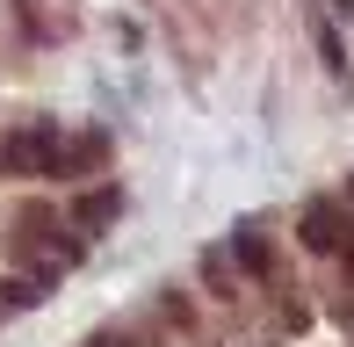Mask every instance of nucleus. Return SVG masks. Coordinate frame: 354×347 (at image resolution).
Returning a JSON list of instances; mask_svg holds the SVG:
<instances>
[{"instance_id":"nucleus-4","label":"nucleus","mask_w":354,"mask_h":347,"mask_svg":"<svg viewBox=\"0 0 354 347\" xmlns=\"http://www.w3.org/2000/svg\"><path fill=\"white\" fill-rule=\"evenodd\" d=\"M102 160H109V138H102V131H87L80 145H66V152H58V181H66V174H87V167H102Z\"/></svg>"},{"instance_id":"nucleus-3","label":"nucleus","mask_w":354,"mask_h":347,"mask_svg":"<svg viewBox=\"0 0 354 347\" xmlns=\"http://www.w3.org/2000/svg\"><path fill=\"white\" fill-rule=\"evenodd\" d=\"M116 210H123V188H116V181H109V188H87V196L73 203V225L102 232V225H109V217H116Z\"/></svg>"},{"instance_id":"nucleus-2","label":"nucleus","mask_w":354,"mask_h":347,"mask_svg":"<svg viewBox=\"0 0 354 347\" xmlns=\"http://www.w3.org/2000/svg\"><path fill=\"white\" fill-rule=\"evenodd\" d=\"M297 239L311 246V254H354V232H347V210H340V203H304Z\"/></svg>"},{"instance_id":"nucleus-6","label":"nucleus","mask_w":354,"mask_h":347,"mask_svg":"<svg viewBox=\"0 0 354 347\" xmlns=\"http://www.w3.org/2000/svg\"><path fill=\"white\" fill-rule=\"evenodd\" d=\"M239 268H246V275H275V246L246 232V239H239Z\"/></svg>"},{"instance_id":"nucleus-7","label":"nucleus","mask_w":354,"mask_h":347,"mask_svg":"<svg viewBox=\"0 0 354 347\" xmlns=\"http://www.w3.org/2000/svg\"><path fill=\"white\" fill-rule=\"evenodd\" d=\"M94 347H123V340H94Z\"/></svg>"},{"instance_id":"nucleus-5","label":"nucleus","mask_w":354,"mask_h":347,"mask_svg":"<svg viewBox=\"0 0 354 347\" xmlns=\"http://www.w3.org/2000/svg\"><path fill=\"white\" fill-rule=\"evenodd\" d=\"M311 44H318V58H326V73H340V80H347V44H340V29H333V22H311Z\"/></svg>"},{"instance_id":"nucleus-1","label":"nucleus","mask_w":354,"mask_h":347,"mask_svg":"<svg viewBox=\"0 0 354 347\" xmlns=\"http://www.w3.org/2000/svg\"><path fill=\"white\" fill-rule=\"evenodd\" d=\"M58 152H66L58 123H22L0 138V174H58Z\"/></svg>"}]
</instances>
